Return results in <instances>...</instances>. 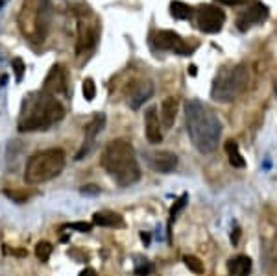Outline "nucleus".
I'll return each mask as SVG.
<instances>
[{"instance_id":"obj_15","label":"nucleus","mask_w":277,"mask_h":276,"mask_svg":"<svg viewBox=\"0 0 277 276\" xmlns=\"http://www.w3.org/2000/svg\"><path fill=\"white\" fill-rule=\"evenodd\" d=\"M150 165H152V169H155V171L159 172H170L176 169L178 158H176V154H172V152L161 150L150 156Z\"/></svg>"},{"instance_id":"obj_24","label":"nucleus","mask_w":277,"mask_h":276,"mask_svg":"<svg viewBox=\"0 0 277 276\" xmlns=\"http://www.w3.org/2000/svg\"><path fill=\"white\" fill-rule=\"evenodd\" d=\"M4 195L9 197L11 200H15V202H26V200L30 198V193L24 189H6L4 191Z\"/></svg>"},{"instance_id":"obj_11","label":"nucleus","mask_w":277,"mask_h":276,"mask_svg":"<svg viewBox=\"0 0 277 276\" xmlns=\"http://www.w3.org/2000/svg\"><path fill=\"white\" fill-rule=\"evenodd\" d=\"M266 19H268V7H266L263 2L253 0L252 4L239 15L237 26H239L240 32H246L248 28L255 26V24H261V22H265Z\"/></svg>"},{"instance_id":"obj_33","label":"nucleus","mask_w":277,"mask_h":276,"mask_svg":"<svg viewBox=\"0 0 277 276\" xmlns=\"http://www.w3.org/2000/svg\"><path fill=\"white\" fill-rule=\"evenodd\" d=\"M7 0H0V9H2V7H4V4H6Z\"/></svg>"},{"instance_id":"obj_23","label":"nucleus","mask_w":277,"mask_h":276,"mask_svg":"<svg viewBox=\"0 0 277 276\" xmlns=\"http://www.w3.org/2000/svg\"><path fill=\"white\" fill-rule=\"evenodd\" d=\"M187 200H188V195H187V193H183V195H181V197L174 202V206L170 208V219H172V221H174V219L180 215L181 211H183V208L187 206Z\"/></svg>"},{"instance_id":"obj_31","label":"nucleus","mask_w":277,"mask_h":276,"mask_svg":"<svg viewBox=\"0 0 277 276\" xmlns=\"http://www.w3.org/2000/svg\"><path fill=\"white\" fill-rule=\"evenodd\" d=\"M80 276H96V273H94L92 269H85L80 273Z\"/></svg>"},{"instance_id":"obj_28","label":"nucleus","mask_w":277,"mask_h":276,"mask_svg":"<svg viewBox=\"0 0 277 276\" xmlns=\"http://www.w3.org/2000/svg\"><path fill=\"white\" fill-rule=\"evenodd\" d=\"M82 193L84 195H98L100 189H98L96 185H85V187H82Z\"/></svg>"},{"instance_id":"obj_30","label":"nucleus","mask_w":277,"mask_h":276,"mask_svg":"<svg viewBox=\"0 0 277 276\" xmlns=\"http://www.w3.org/2000/svg\"><path fill=\"white\" fill-rule=\"evenodd\" d=\"M220 4H226V6H240V4H246L248 0H216Z\"/></svg>"},{"instance_id":"obj_9","label":"nucleus","mask_w":277,"mask_h":276,"mask_svg":"<svg viewBox=\"0 0 277 276\" xmlns=\"http://www.w3.org/2000/svg\"><path fill=\"white\" fill-rule=\"evenodd\" d=\"M226 13L213 4H201L196 9V24L203 33H218L224 28Z\"/></svg>"},{"instance_id":"obj_21","label":"nucleus","mask_w":277,"mask_h":276,"mask_svg":"<svg viewBox=\"0 0 277 276\" xmlns=\"http://www.w3.org/2000/svg\"><path fill=\"white\" fill-rule=\"evenodd\" d=\"M183 262H185V265H187V269L192 271L194 275H203V263H201L200 258L188 254V256L183 258Z\"/></svg>"},{"instance_id":"obj_1","label":"nucleus","mask_w":277,"mask_h":276,"mask_svg":"<svg viewBox=\"0 0 277 276\" xmlns=\"http://www.w3.org/2000/svg\"><path fill=\"white\" fill-rule=\"evenodd\" d=\"M185 123L188 138L201 154H211L218 146L222 125L218 117L200 100H188L185 104Z\"/></svg>"},{"instance_id":"obj_29","label":"nucleus","mask_w":277,"mask_h":276,"mask_svg":"<svg viewBox=\"0 0 277 276\" xmlns=\"http://www.w3.org/2000/svg\"><path fill=\"white\" fill-rule=\"evenodd\" d=\"M135 273L139 276H146L148 273H152V265H150V263H144V265H142V267H139Z\"/></svg>"},{"instance_id":"obj_17","label":"nucleus","mask_w":277,"mask_h":276,"mask_svg":"<svg viewBox=\"0 0 277 276\" xmlns=\"http://www.w3.org/2000/svg\"><path fill=\"white\" fill-rule=\"evenodd\" d=\"M92 224L105 226V228H120V226H124V219L113 211H98L92 215Z\"/></svg>"},{"instance_id":"obj_4","label":"nucleus","mask_w":277,"mask_h":276,"mask_svg":"<svg viewBox=\"0 0 277 276\" xmlns=\"http://www.w3.org/2000/svg\"><path fill=\"white\" fill-rule=\"evenodd\" d=\"M50 0H24L17 17L20 33L33 45H39L46 39V35L50 32Z\"/></svg>"},{"instance_id":"obj_19","label":"nucleus","mask_w":277,"mask_h":276,"mask_svg":"<svg viewBox=\"0 0 277 276\" xmlns=\"http://www.w3.org/2000/svg\"><path fill=\"white\" fill-rule=\"evenodd\" d=\"M194 11L192 7L185 4V2H180V0H174V2H170V15L178 20H188L194 17Z\"/></svg>"},{"instance_id":"obj_12","label":"nucleus","mask_w":277,"mask_h":276,"mask_svg":"<svg viewBox=\"0 0 277 276\" xmlns=\"http://www.w3.org/2000/svg\"><path fill=\"white\" fill-rule=\"evenodd\" d=\"M154 95V86L148 80H137V82H131L128 86V91H126V97H128V104L133 108V110H139L146 100Z\"/></svg>"},{"instance_id":"obj_32","label":"nucleus","mask_w":277,"mask_h":276,"mask_svg":"<svg viewBox=\"0 0 277 276\" xmlns=\"http://www.w3.org/2000/svg\"><path fill=\"white\" fill-rule=\"evenodd\" d=\"M188 69H190V71H188V73L192 74V76H196V67H194V65H190V67H188Z\"/></svg>"},{"instance_id":"obj_18","label":"nucleus","mask_w":277,"mask_h":276,"mask_svg":"<svg viewBox=\"0 0 277 276\" xmlns=\"http://www.w3.org/2000/svg\"><path fill=\"white\" fill-rule=\"evenodd\" d=\"M227 269H229V276H250L252 260L248 256L233 258V260H229V263H227Z\"/></svg>"},{"instance_id":"obj_20","label":"nucleus","mask_w":277,"mask_h":276,"mask_svg":"<svg viewBox=\"0 0 277 276\" xmlns=\"http://www.w3.org/2000/svg\"><path fill=\"white\" fill-rule=\"evenodd\" d=\"M226 154L227 158H229V163L233 165V167H237V169H242V167H246V161L244 158H242V154H240L239 150V145L233 141V139H229V141H226Z\"/></svg>"},{"instance_id":"obj_26","label":"nucleus","mask_w":277,"mask_h":276,"mask_svg":"<svg viewBox=\"0 0 277 276\" xmlns=\"http://www.w3.org/2000/svg\"><path fill=\"white\" fill-rule=\"evenodd\" d=\"M11 67H13V71H15V80H17V82H22V76H24V69H26L24 61H22L20 58H15L11 61Z\"/></svg>"},{"instance_id":"obj_2","label":"nucleus","mask_w":277,"mask_h":276,"mask_svg":"<svg viewBox=\"0 0 277 276\" xmlns=\"http://www.w3.org/2000/svg\"><path fill=\"white\" fill-rule=\"evenodd\" d=\"M65 117V108L56 97L46 93H32L22 102V115L19 119V132L48 130Z\"/></svg>"},{"instance_id":"obj_8","label":"nucleus","mask_w":277,"mask_h":276,"mask_svg":"<svg viewBox=\"0 0 277 276\" xmlns=\"http://www.w3.org/2000/svg\"><path fill=\"white\" fill-rule=\"evenodd\" d=\"M152 43L157 50H170L180 56H190L196 45H188L187 41L181 37L180 33L172 32V30H159L154 33Z\"/></svg>"},{"instance_id":"obj_6","label":"nucleus","mask_w":277,"mask_h":276,"mask_svg":"<svg viewBox=\"0 0 277 276\" xmlns=\"http://www.w3.org/2000/svg\"><path fill=\"white\" fill-rule=\"evenodd\" d=\"M248 82H250V71L246 65L240 63V65L224 67L214 78L211 97L218 102H231L248 87Z\"/></svg>"},{"instance_id":"obj_5","label":"nucleus","mask_w":277,"mask_h":276,"mask_svg":"<svg viewBox=\"0 0 277 276\" xmlns=\"http://www.w3.org/2000/svg\"><path fill=\"white\" fill-rule=\"evenodd\" d=\"M65 169V152L61 148H46L35 152L26 163L24 178L28 184H43L56 178Z\"/></svg>"},{"instance_id":"obj_25","label":"nucleus","mask_w":277,"mask_h":276,"mask_svg":"<svg viewBox=\"0 0 277 276\" xmlns=\"http://www.w3.org/2000/svg\"><path fill=\"white\" fill-rule=\"evenodd\" d=\"M84 97L85 100H94V97H96V86H94V82H92V78H85L84 80Z\"/></svg>"},{"instance_id":"obj_10","label":"nucleus","mask_w":277,"mask_h":276,"mask_svg":"<svg viewBox=\"0 0 277 276\" xmlns=\"http://www.w3.org/2000/svg\"><path fill=\"white\" fill-rule=\"evenodd\" d=\"M43 93L50 95V97H71V84H69V74L65 71L63 65H54L46 74L45 82H43Z\"/></svg>"},{"instance_id":"obj_16","label":"nucleus","mask_w":277,"mask_h":276,"mask_svg":"<svg viewBox=\"0 0 277 276\" xmlns=\"http://www.w3.org/2000/svg\"><path fill=\"white\" fill-rule=\"evenodd\" d=\"M178 110H180V100L178 97H167L161 104V121L165 128H172L178 117Z\"/></svg>"},{"instance_id":"obj_27","label":"nucleus","mask_w":277,"mask_h":276,"mask_svg":"<svg viewBox=\"0 0 277 276\" xmlns=\"http://www.w3.org/2000/svg\"><path fill=\"white\" fill-rule=\"evenodd\" d=\"M67 228H71V230H78V232H82V234H87V232H91L92 224H89V223H71V224H67Z\"/></svg>"},{"instance_id":"obj_13","label":"nucleus","mask_w":277,"mask_h":276,"mask_svg":"<svg viewBox=\"0 0 277 276\" xmlns=\"http://www.w3.org/2000/svg\"><path fill=\"white\" fill-rule=\"evenodd\" d=\"M103 126H105V115L103 113H96L94 117L91 119L87 126H85V143H84V148L78 152L76 159H82L84 158V154H89L92 145H94V139L100 132L103 130Z\"/></svg>"},{"instance_id":"obj_22","label":"nucleus","mask_w":277,"mask_h":276,"mask_svg":"<svg viewBox=\"0 0 277 276\" xmlns=\"http://www.w3.org/2000/svg\"><path fill=\"white\" fill-rule=\"evenodd\" d=\"M52 254V245L48 241H39L35 245V256L39 262H48V258Z\"/></svg>"},{"instance_id":"obj_3","label":"nucleus","mask_w":277,"mask_h":276,"mask_svg":"<svg viewBox=\"0 0 277 276\" xmlns=\"http://www.w3.org/2000/svg\"><path fill=\"white\" fill-rule=\"evenodd\" d=\"M102 167L118 185H131L141 178L135 148L124 139H115L102 152Z\"/></svg>"},{"instance_id":"obj_7","label":"nucleus","mask_w":277,"mask_h":276,"mask_svg":"<svg viewBox=\"0 0 277 276\" xmlns=\"http://www.w3.org/2000/svg\"><path fill=\"white\" fill-rule=\"evenodd\" d=\"M78 17V43H76V56L89 54L98 39H100V20L89 7H82L76 13Z\"/></svg>"},{"instance_id":"obj_14","label":"nucleus","mask_w":277,"mask_h":276,"mask_svg":"<svg viewBox=\"0 0 277 276\" xmlns=\"http://www.w3.org/2000/svg\"><path fill=\"white\" fill-rule=\"evenodd\" d=\"M144 132H146V139L152 145H157L163 141L161 123H159V115H157V108H148V112L144 115Z\"/></svg>"}]
</instances>
